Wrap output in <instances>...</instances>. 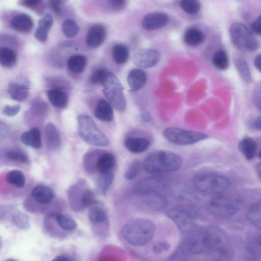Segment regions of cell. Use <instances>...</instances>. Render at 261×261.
Returning <instances> with one entry per match:
<instances>
[{"mask_svg": "<svg viewBox=\"0 0 261 261\" xmlns=\"http://www.w3.org/2000/svg\"><path fill=\"white\" fill-rule=\"evenodd\" d=\"M150 140L144 137H128L124 141V146L130 153L134 154L146 152L150 146Z\"/></svg>", "mask_w": 261, "mask_h": 261, "instance_id": "cell-15", "label": "cell"}, {"mask_svg": "<svg viewBox=\"0 0 261 261\" xmlns=\"http://www.w3.org/2000/svg\"><path fill=\"white\" fill-rule=\"evenodd\" d=\"M8 91L10 96L13 100L22 102L27 98L29 88L23 83L12 82L9 85Z\"/></svg>", "mask_w": 261, "mask_h": 261, "instance_id": "cell-25", "label": "cell"}, {"mask_svg": "<svg viewBox=\"0 0 261 261\" xmlns=\"http://www.w3.org/2000/svg\"><path fill=\"white\" fill-rule=\"evenodd\" d=\"M234 63L242 79L247 83H251L252 81L251 73L245 60L242 57H237L235 59Z\"/></svg>", "mask_w": 261, "mask_h": 261, "instance_id": "cell-33", "label": "cell"}, {"mask_svg": "<svg viewBox=\"0 0 261 261\" xmlns=\"http://www.w3.org/2000/svg\"><path fill=\"white\" fill-rule=\"evenodd\" d=\"M89 217L90 220L95 224L103 223L107 220L106 212L102 208V205L100 202L91 207Z\"/></svg>", "mask_w": 261, "mask_h": 261, "instance_id": "cell-30", "label": "cell"}, {"mask_svg": "<svg viewBox=\"0 0 261 261\" xmlns=\"http://www.w3.org/2000/svg\"><path fill=\"white\" fill-rule=\"evenodd\" d=\"M103 86L104 94L109 103L117 111L124 112L127 103L124 88L118 78L111 73Z\"/></svg>", "mask_w": 261, "mask_h": 261, "instance_id": "cell-7", "label": "cell"}, {"mask_svg": "<svg viewBox=\"0 0 261 261\" xmlns=\"http://www.w3.org/2000/svg\"><path fill=\"white\" fill-rule=\"evenodd\" d=\"M95 116L98 120L102 122L112 121L113 119L114 114L111 105L104 100H100L95 110Z\"/></svg>", "mask_w": 261, "mask_h": 261, "instance_id": "cell-23", "label": "cell"}, {"mask_svg": "<svg viewBox=\"0 0 261 261\" xmlns=\"http://www.w3.org/2000/svg\"><path fill=\"white\" fill-rule=\"evenodd\" d=\"M169 22L168 16L163 13L156 12L146 15L142 20V26L148 31H154L166 26Z\"/></svg>", "mask_w": 261, "mask_h": 261, "instance_id": "cell-13", "label": "cell"}, {"mask_svg": "<svg viewBox=\"0 0 261 261\" xmlns=\"http://www.w3.org/2000/svg\"><path fill=\"white\" fill-rule=\"evenodd\" d=\"M164 137L169 142L178 146H189L207 139L208 135L176 127H169L163 132Z\"/></svg>", "mask_w": 261, "mask_h": 261, "instance_id": "cell-8", "label": "cell"}, {"mask_svg": "<svg viewBox=\"0 0 261 261\" xmlns=\"http://www.w3.org/2000/svg\"><path fill=\"white\" fill-rule=\"evenodd\" d=\"M111 74V73L107 69L99 68L92 73L90 77V82L94 85H103Z\"/></svg>", "mask_w": 261, "mask_h": 261, "instance_id": "cell-37", "label": "cell"}, {"mask_svg": "<svg viewBox=\"0 0 261 261\" xmlns=\"http://www.w3.org/2000/svg\"><path fill=\"white\" fill-rule=\"evenodd\" d=\"M257 242L258 246L261 248V235L258 237Z\"/></svg>", "mask_w": 261, "mask_h": 261, "instance_id": "cell-56", "label": "cell"}, {"mask_svg": "<svg viewBox=\"0 0 261 261\" xmlns=\"http://www.w3.org/2000/svg\"><path fill=\"white\" fill-rule=\"evenodd\" d=\"M205 35L199 30L190 28L185 33L184 41L190 47H195L200 45L205 40Z\"/></svg>", "mask_w": 261, "mask_h": 261, "instance_id": "cell-28", "label": "cell"}, {"mask_svg": "<svg viewBox=\"0 0 261 261\" xmlns=\"http://www.w3.org/2000/svg\"><path fill=\"white\" fill-rule=\"evenodd\" d=\"M21 6L30 9H35L39 7L42 4V1L39 0H24L20 2Z\"/></svg>", "mask_w": 261, "mask_h": 261, "instance_id": "cell-48", "label": "cell"}, {"mask_svg": "<svg viewBox=\"0 0 261 261\" xmlns=\"http://www.w3.org/2000/svg\"><path fill=\"white\" fill-rule=\"evenodd\" d=\"M238 149L247 160H251L256 154L257 144L252 138L246 137L240 141L238 145Z\"/></svg>", "mask_w": 261, "mask_h": 261, "instance_id": "cell-26", "label": "cell"}, {"mask_svg": "<svg viewBox=\"0 0 261 261\" xmlns=\"http://www.w3.org/2000/svg\"><path fill=\"white\" fill-rule=\"evenodd\" d=\"M143 165L138 160H134L129 165L124 174V178L128 180H132L137 177L140 173Z\"/></svg>", "mask_w": 261, "mask_h": 261, "instance_id": "cell-40", "label": "cell"}, {"mask_svg": "<svg viewBox=\"0 0 261 261\" xmlns=\"http://www.w3.org/2000/svg\"><path fill=\"white\" fill-rule=\"evenodd\" d=\"M252 32L255 34L261 36V15L258 16L251 25Z\"/></svg>", "mask_w": 261, "mask_h": 261, "instance_id": "cell-50", "label": "cell"}, {"mask_svg": "<svg viewBox=\"0 0 261 261\" xmlns=\"http://www.w3.org/2000/svg\"><path fill=\"white\" fill-rule=\"evenodd\" d=\"M253 128L258 131H261V115L258 116L253 122Z\"/></svg>", "mask_w": 261, "mask_h": 261, "instance_id": "cell-52", "label": "cell"}, {"mask_svg": "<svg viewBox=\"0 0 261 261\" xmlns=\"http://www.w3.org/2000/svg\"><path fill=\"white\" fill-rule=\"evenodd\" d=\"M21 140L25 145L36 149H40L42 147L41 132L36 128L24 132L21 136Z\"/></svg>", "mask_w": 261, "mask_h": 261, "instance_id": "cell-24", "label": "cell"}, {"mask_svg": "<svg viewBox=\"0 0 261 261\" xmlns=\"http://www.w3.org/2000/svg\"><path fill=\"white\" fill-rule=\"evenodd\" d=\"M258 157H259V158L261 159V151H260V153H259Z\"/></svg>", "mask_w": 261, "mask_h": 261, "instance_id": "cell-57", "label": "cell"}, {"mask_svg": "<svg viewBox=\"0 0 261 261\" xmlns=\"http://www.w3.org/2000/svg\"><path fill=\"white\" fill-rule=\"evenodd\" d=\"M156 229V225L152 220L143 218H135L125 224L122 229L121 235L130 245L141 246L150 242Z\"/></svg>", "mask_w": 261, "mask_h": 261, "instance_id": "cell-1", "label": "cell"}, {"mask_svg": "<svg viewBox=\"0 0 261 261\" xmlns=\"http://www.w3.org/2000/svg\"><path fill=\"white\" fill-rule=\"evenodd\" d=\"M170 243L167 241L160 240L156 242L153 245L152 250L156 254H160L168 251L170 249Z\"/></svg>", "mask_w": 261, "mask_h": 261, "instance_id": "cell-44", "label": "cell"}, {"mask_svg": "<svg viewBox=\"0 0 261 261\" xmlns=\"http://www.w3.org/2000/svg\"><path fill=\"white\" fill-rule=\"evenodd\" d=\"M181 8L187 14L195 15L197 14L201 8L200 3L195 0H184L180 3Z\"/></svg>", "mask_w": 261, "mask_h": 261, "instance_id": "cell-38", "label": "cell"}, {"mask_svg": "<svg viewBox=\"0 0 261 261\" xmlns=\"http://www.w3.org/2000/svg\"><path fill=\"white\" fill-rule=\"evenodd\" d=\"M127 81L131 91L136 92L145 86L147 81V76L142 70L133 69L128 74Z\"/></svg>", "mask_w": 261, "mask_h": 261, "instance_id": "cell-17", "label": "cell"}, {"mask_svg": "<svg viewBox=\"0 0 261 261\" xmlns=\"http://www.w3.org/2000/svg\"><path fill=\"white\" fill-rule=\"evenodd\" d=\"M9 133V128L8 126L4 123L2 121L0 124V136L1 137H4L6 136Z\"/></svg>", "mask_w": 261, "mask_h": 261, "instance_id": "cell-51", "label": "cell"}, {"mask_svg": "<svg viewBox=\"0 0 261 261\" xmlns=\"http://www.w3.org/2000/svg\"><path fill=\"white\" fill-rule=\"evenodd\" d=\"M142 121L144 122H149L151 121V117L148 113H145L142 114L141 117Z\"/></svg>", "mask_w": 261, "mask_h": 261, "instance_id": "cell-55", "label": "cell"}, {"mask_svg": "<svg viewBox=\"0 0 261 261\" xmlns=\"http://www.w3.org/2000/svg\"><path fill=\"white\" fill-rule=\"evenodd\" d=\"M260 179H261V173H260Z\"/></svg>", "mask_w": 261, "mask_h": 261, "instance_id": "cell-59", "label": "cell"}, {"mask_svg": "<svg viewBox=\"0 0 261 261\" xmlns=\"http://www.w3.org/2000/svg\"><path fill=\"white\" fill-rule=\"evenodd\" d=\"M17 60V54L13 49L5 47L0 50V63L2 67L12 69L16 65Z\"/></svg>", "mask_w": 261, "mask_h": 261, "instance_id": "cell-29", "label": "cell"}, {"mask_svg": "<svg viewBox=\"0 0 261 261\" xmlns=\"http://www.w3.org/2000/svg\"><path fill=\"white\" fill-rule=\"evenodd\" d=\"M169 218L182 230H189L193 226L196 217L195 211L190 207H178L168 212Z\"/></svg>", "mask_w": 261, "mask_h": 261, "instance_id": "cell-11", "label": "cell"}, {"mask_svg": "<svg viewBox=\"0 0 261 261\" xmlns=\"http://www.w3.org/2000/svg\"><path fill=\"white\" fill-rule=\"evenodd\" d=\"M21 110V106L20 105L15 106H7L4 110L3 113L5 115L9 117H13L17 115Z\"/></svg>", "mask_w": 261, "mask_h": 261, "instance_id": "cell-46", "label": "cell"}, {"mask_svg": "<svg viewBox=\"0 0 261 261\" xmlns=\"http://www.w3.org/2000/svg\"><path fill=\"white\" fill-rule=\"evenodd\" d=\"M254 65L255 68L261 72V54L257 55L254 61Z\"/></svg>", "mask_w": 261, "mask_h": 261, "instance_id": "cell-53", "label": "cell"}, {"mask_svg": "<svg viewBox=\"0 0 261 261\" xmlns=\"http://www.w3.org/2000/svg\"><path fill=\"white\" fill-rule=\"evenodd\" d=\"M7 182L18 188L23 187L26 184V178L24 173L19 170H13L6 176Z\"/></svg>", "mask_w": 261, "mask_h": 261, "instance_id": "cell-36", "label": "cell"}, {"mask_svg": "<svg viewBox=\"0 0 261 261\" xmlns=\"http://www.w3.org/2000/svg\"><path fill=\"white\" fill-rule=\"evenodd\" d=\"M106 37L105 27L101 24H96L92 26L86 38L88 46L93 49L101 46L104 43Z\"/></svg>", "mask_w": 261, "mask_h": 261, "instance_id": "cell-14", "label": "cell"}, {"mask_svg": "<svg viewBox=\"0 0 261 261\" xmlns=\"http://www.w3.org/2000/svg\"><path fill=\"white\" fill-rule=\"evenodd\" d=\"M129 51L124 45H116L112 50V57L114 62L118 65H123L128 60Z\"/></svg>", "mask_w": 261, "mask_h": 261, "instance_id": "cell-34", "label": "cell"}, {"mask_svg": "<svg viewBox=\"0 0 261 261\" xmlns=\"http://www.w3.org/2000/svg\"><path fill=\"white\" fill-rule=\"evenodd\" d=\"M209 208L216 215L228 217L236 214L241 208V202L236 198L226 195H219L209 202Z\"/></svg>", "mask_w": 261, "mask_h": 261, "instance_id": "cell-10", "label": "cell"}, {"mask_svg": "<svg viewBox=\"0 0 261 261\" xmlns=\"http://www.w3.org/2000/svg\"><path fill=\"white\" fill-rule=\"evenodd\" d=\"M223 241V236L219 230L207 228L191 236L186 246L190 253L199 254L219 248Z\"/></svg>", "mask_w": 261, "mask_h": 261, "instance_id": "cell-3", "label": "cell"}, {"mask_svg": "<svg viewBox=\"0 0 261 261\" xmlns=\"http://www.w3.org/2000/svg\"><path fill=\"white\" fill-rule=\"evenodd\" d=\"M52 261H70L69 258L65 255L56 256Z\"/></svg>", "mask_w": 261, "mask_h": 261, "instance_id": "cell-54", "label": "cell"}, {"mask_svg": "<svg viewBox=\"0 0 261 261\" xmlns=\"http://www.w3.org/2000/svg\"><path fill=\"white\" fill-rule=\"evenodd\" d=\"M212 63L218 70L224 71L229 67V60L227 54L222 50L216 52L213 56Z\"/></svg>", "mask_w": 261, "mask_h": 261, "instance_id": "cell-35", "label": "cell"}, {"mask_svg": "<svg viewBox=\"0 0 261 261\" xmlns=\"http://www.w3.org/2000/svg\"><path fill=\"white\" fill-rule=\"evenodd\" d=\"M56 220L59 225L63 229L67 230H74L77 227L76 221L72 218L65 215L60 214L56 217Z\"/></svg>", "mask_w": 261, "mask_h": 261, "instance_id": "cell-41", "label": "cell"}, {"mask_svg": "<svg viewBox=\"0 0 261 261\" xmlns=\"http://www.w3.org/2000/svg\"><path fill=\"white\" fill-rule=\"evenodd\" d=\"M53 24V17L51 14L47 13L39 21L35 34V38L41 42H46Z\"/></svg>", "mask_w": 261, "mask_h": 261, "instance_id": "cell-19", "label": "cell"}, {"mask_svg": "<svg viewBox=\"0 0 261 261\" xmlns=\"http://www.w3.org/2000/svg\"><path fill=\"white\" fill-rule=\"evenodd\" d=\"M45 139L46 146L50 150H57L61 146L62 139L60 134L52 123H48L45 128Z\"/></svg>", "mask_w": 261, "mask_h": 261, "instance_id": "cell-16", "label": "cell"}, {"mask_svg": "<svg viewBox=\"0 0 261 261\" xmlns=\"http://www.w3.org/2000/svg\"><path fill=\"white\" fill-rule=\"evenodd\" d=\"M11 25L14 30L18 32L28 33L32 31L34 22L29 15L25 14H20L12 19Z\"/></svg>", "mask_w": 261, "mask_h": 261, "instance_id": "cell-18", "label": "cell"}, {"mask_svg": "<svg viewBox=\"0 0 261 261\" xmlns=\"http://www.w3.org/2000/svg\"><path fill=\"white\" fill-rule=\"evenodd\" d=\"M48 98L52 105L59 108H64L68 104V94L60 88H54L48 91Z\"/></svg>", "mask_w": 261, "mask_h": 261, "instance_id": "cell-22", "label": "cell"}, {"mask_svg": "<svg viewBox=\"0 0 261 261\" xmlns=\"http://www.w3.org/2000/svg\"><path fill=\"white\" fill-rule=\"evenodd\" d=\"M114 176L113 171L101 173L96 183V191L101 195H105L114 181Z\"/></svg>", "mask_w": 261, "mask_h": 261, "instance_id": "cell-27", "label": "cell"}, {"mask_svg": "<svg viewBox=\"0 0 261 261\" xmlns=\"http://www.w3.org/2000/svg\"><path fill=\"white\" fill-rule=\"evenodd\" d=\"M8 261H15V260H13V259H9V260H8Z\"/></svg>", "mask_w": 261, "mask_h": 261, "instance_id": "cell-58", "label": "cell"}, {"mask_svg": "<svg viewBox=\"0 0 261 261\" xmlns=\"http://www.w3.org/2000/svg\"><path fill=\"white\" fill-rule=\"evenodd\" d=\"M65 2L64 1H49V5L52 11L56 15H60L62 11Z\"/></svg>", "mask_w": 261, "mask_h": 261, "instance_id": "cell-47", "label": "cell"}, {"mask_svg": "<svg viewBox=\"0 0 261 261\" xmlns=\"http://www.w3.org/2000/svg\"><path fill=\"white\" fill-rule=\"evenodd\" d=\"M65 36L68 38H73L79 33L80 28L75 21L72 19L66 20L63 26Z\"/></svg>", "mask_w": 261, "mask_h": 261, "instance_id": "cell-39", "label": "cell"}, {"mask_svg": "<svg viewBox=\"0 0 261 261\" xmlns=\"http://www.w3.org/2000/svg\"><path fill=\"white\" fill-rule=\"evenodd\" d=\"M116 165L115 156L110 153H104L98 158L96 169L100 173L112 171Z\"/></svg>", "mask_w": 261, "mask_h": 261, "instance_id": "cell-21", "label": "cell"}, {"mask_svg": "<svg viewBox=\"0 0 261 261\" xmlns=\"http://www.w3.org/2000/svg\"><path fill=\"white\" fill-rule=\"evenodd\" d=\"M161 59V52L154 49H142L134 55L135 64L139 68L147 69L156 66Z\"/></svg>", "mask_w": 261, "mask_h": 261, "instance_id": "cell-12", "label": "cell"}, {"mask_svg": "<svg viewBox=\"0 0 261 261\" xmlns=\"http://www.w3.org/2000/svg\"><path fill=\"white\" fill-rule=\"evenodd\" d=\"M32 197L34 199L41 204L50 203L55 196L53 190L49 187L45 185H38L32 191Z\"/></svg>", "mask_w": 261, "mask_h": 261, "instance_id": "cell-20", "label": "cell"}, {"mask_svg": "<svg viewBox=\"0 0 261 261\" xmlns=\"http://www.w3.org/2000/svg\"><path fill=\"white\" fill-rule=\"evenodd\" d=\"M98 201L95 197L94 193L89 189L85 190L81 198L80 202L83 207H92L97 205Z\"/></svg>", "mask_w": 261, "mask_h": 261, "instance_id": "cell-43", "label": "cell"}, {"mask_svg": "<svg viewBox=\"0 0 261 261\" xmlns=\"http://www.w3.org/2000/svg\"><path fill=\"white\" fill-rule=\"evenodd\" d=\"M194 185L196 189L203 193L222 194L229 188L230 182L223 176L206 174L196 177Z\"/></svg>", "mask_w": 261, "mask_h": 261, "instance_id": "cell-5", "label": "cell"}, {"mask_svg": "<svg viewBox=\"0 0 261 261\" xmlns=\"http://www.w3.org/2000/svg\"><path fill=\"white\" fill-rule=\"evenodd\" d=\"M132 196L136 204L151 210H163L168 204L166 198L156 190H133Z\"/></svg>", "mask_w": 261, "mask_h": 261, "instance_id": "cell-9", "label": "cell"}, {"mask_svg": "<svg viewBox=\"0 0 261 261\" xmlns=\"http://www.w3.org/2000/svg\"><path fill=\"white\" fill-rule=\"evenodd\" d=\"M252 99L255 106L261 112V81L255 86L253 92Z\"/></svg>", "mask_w": 261, "mask_h": 261, "instance_id": "cell-45", "label": "cell"}, {"mask_svg": "<svg viewBox=\"0 0 261 261\" xmlns=\"http://www.w3.org/2000/svg\"><path fill=\"white\" fill-rule=\"evenodd\" d=\"M108 4L112 9L117 11L124 8L126 5V2L124 0H110Z\"/></svg>", "mask_w": 261, "mask_h": 261, "instance_id": "cell-49", "label": "cell"}, {"mask_svg": "<svg viewBox=\"0 0 261 261\" xmlns=\"http://www.w3.org/2000/svg\"><path fill=\"white\" fill-rule=\"evenodd\" d=\"M247 218L253 225L261 229V202H255L249 207Z\"/></svg>", "mask_w": 261, "mask_h": 261, "instance_id": "cell-31", "label": "cell"}, {"mask_svg": "<svg viewBox=\"0 0 261 261\" xmlns=\"http://www.w3.org/2000/svg\"><path fill=\"white\" fill-rule=\"evenodd\" d=\"M229 35L233 44L238 49L249 52L255 51L259 44L252 33L243 24L234 23L229 27Z\"/></svg>", "mask_w": 261, "mask_h": 261, "instance_id": "cell-6", "label": "cell"}, {"mask_svg": "<svg viewBox=\"0 0 261 261\" xmlns=\"http://www.w3.org/2000/svg\"><path fill=\"white\" fill-rule=\"evenodd\" d=\"M6 156L10 160L18 163H26L29 161L27 154L19 150H9L6 153Z\"/></svg>", "mask_w": 261, "mask_h": 261, "instance_id": "cell-42", "label": "cell"}, {"mask_svg": "<svg viewBox=\"0 0 261 261\" xmlns=\"http://www.w3.org/2000/svg\"><path fill=\"white\" fill-rule=\"evenodd\" d=\"M88 61L85 56L82 55L72 56L68 61V65L69 70L75 73L82 72L87 66Z\"/></svg>", "mask_w": 261, "mask_h": 261, "instance_id": "cell-32", "label": "cell"}, {"mask_svg": "<svg viewBox=\"0 0 261 261\" xmlns=\"http://www.w3.org/2000/svg\"><path fill=\"white\" fill-rule=\"evenodd\" d=\"M182 159L178 154L167 151H156L149 154L143 163V168L149 173L161 174L179 170Z\"/></svg>", "mask_w": 261, "mask_h": 261, "instance_id": "cell-2", "label": "cell"}, {"mask_svg": "<svg viewBox=\"0 0 261 261\" xmlns=\"http://www.w3.org/2000/svg\"><path fill=\"white\" fill-rule=\"evenodd\" d=\"M77 121L78 134L85 142L100 147L109 146V139L99 129L91 117L84 114L79 115Z\"/></svg>", "mask_w": 261, "mask_h": 261, "instance_id": "cell-4", "label": "cell"}]
</instances>
